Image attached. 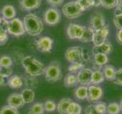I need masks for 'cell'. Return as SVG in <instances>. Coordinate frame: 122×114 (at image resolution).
<instances>
[{"instance_id":"obj_9","label":"cell","mask_w":122,"mask_h":114,"mask_svg":"<svg viewBox=\"0 0 122 114\" xmlns=\"http://www.w3.org/2000/svg\"><path fill=\"white\" fill-rule=\"evenodd\" d=\"M86 26L76 24V23H70L66 28L67 37L70 40H80L82 36Z\"/></svg>"},{"instance_id":"obj_7","label":"cell","mask_w":122,"mask_h":114,"mask_svg":"<svg viewBox=\"0 0 122 114\" xmlns=\"http://www.w3.org/2000/svg\"><path fill=\"white\" fill-rule=\"evenodd\" d=\"M44 21L49 26H55L61 21V14L56 8H49L44 13Z\"/></svg>"},{"instance_id":"obj_5","label":"cell","mask_w":122,"mask_h":114,"mask_svg":"<svg viewBox=\"0 0 122 114\" xmlns=\"http://www.w3.org/2000/svg\"><path fill=\"white\" fill-rule=\"evenodd\" d=\"M84 11L85 10L82 9V7L74 0L64 4L62 7V12L63 15L70 20L78 18L81 16Z\"/></svg>"},{"instance_id":"obj_23","label":"cell","mask_w":122,"mask_h":114,"mask_svg":"<svg viewBox=\"0 0 122 114\" xmlns=\"http://www.w3.org/2000/svg\"><path fill=\"white\" fill-rule=\"evenodd\" d=\"M104 81H105V77L101 69H95L94 71H92V78H91L92 85H98L102 84Z\"/></svg>"},{"instance_id":"obj_29","label":"cell","mask_w":122,"mask_h":114,"mask_svg":"<svg viewBox=\"0 0 122 114\" xmlns=\"http://www.w3.org/2000/svg\"><path fill=\"white\" fill-rule=\"evenodd\" d=\"M81 113L82 106L78 103L72 101L69 104L66 109V114H81Z\"/></svg>"},{"instance_id":"obj_34","label":"cell","mask_w":122,"mask_h":114,"mask_svg":"<svg viewBox=\"0 0 122 114\" xmlns=\"http://www.w3.org/2000/svg\"><path fill=\"white\" fill-rule=\"evenodd\" d=\"M9 40V33L3 25H0V45H4Z\"/></svg>"},{"instance_id":"obj_49","label":"cell","mask_w":122,"mask_h":114,"mask_svg":"<svg viewBox=\"0 0 122 114\" xmlns=\"http://www.w3.org/2000/svg\"><path fill=\"white\" fill-rule=\"evenodd\" d=\"M2 21H3V18L2 17V15H0V25L2 24Z\"/></svg>"},{"instance_id":"obj_3","label":"cell","mask_w":122,"mask_h":114,"mask_svg":"<svg viewBox=\"0 0 122 114\" xmlns=\"http://www.w3.org/2000/svg\"><path fill=\"white\" fill-rule=\"evenodd\" d=\"M65 59L70 63L81 62L85 64L89 60L90 56L85 48L79 46L69 47L65 52Z\"/></svg>"},{"instance_id":"obj_10","label":"cell","mask_w":122,"mask_h":114,"mask_svg":"<svg viewBox=\"0 0 122 114\" xmlns=\"http://www.w3.org/2000/svg\"><path fill=\"white\" fill-rule=\"evenodd\" d=\"M89 25L90 28L92 29H93L94 30L101 29L107 26V22L105 20V15L102 12H98V11L95 12L90 17Z\"/></svg>"},{"instance_id":"obj_37","label":"cell","mask_w":122,"mask_h":114,"mask_svg":"<svg viewBox=\"0 0 122 114\" xmlns=\"http://www.w3.org/2000/svg\"><path fill=\"white\" fill-rule=\"evenodd\" d=\"M74 1L77 2L85 11L93 7V4L92 0H74Z\"/></svg>"},{"instance_id":"obj_44","label":"cell","mask_w":122,"mask_h":114,"mask_svg":"<svg viewBox=\"0 0 122 114\" xmlns=\"http://www.w3.org/2000/svg\"><path fill=\"white\" fill-rule=\"evenodd\" d=\"M115 39L120 45H122V28L117 29V31L115 35Z\"/></svg>"},{"instance_id":"obj_8","label":"cell","mask_w":122,"mask_h":114,"mask_svg":"<svg viewBox=\"0 0 122 114\" xmlns=\"http://www.w3.org/2000/svg\"><path fill=\"white\" fill-rule=\"evenodd\" d=\"M35 45L38 51L44 53H50L53 49V40L47 36L41 37L37 40Z\"/></svg>"},{"instance_id":"obj_16","label":"cell","mask_w":122,"mask_h":114,"mask_svg":"<svg viewBox=\"0 0 122 114\" xmlns=\"http://www.w3.org/2000/svg\"><path fill=\"white\" fill-rule=\"evenodd\" d=\"M42 0H20V6L22 10L30 11L39 9Z\"/></svg>"},{"instance_id":"obj_2","label":"cell","mask_w":122,"mask_h":114,"mask_svg":"<svg viewBox=\"0 0 122 114\" xmlns=\"http://www.w3.org/2000/svg\"><path fill=\"white\" fill-rule=\"evenodd\" d=\"M21 65L27 75L37 77L44 73L45 66L33 56H27L22 59Z\"/></svg>"},{"instance_id":"obj_18","label":"cell","mask_w":122,"mask_h":114,"mask_svg":"<svg viewBox=\"0 0 122 114\" xmlns=\"http://www.w3.org/2000/svg\"><path fill=\"white\" fill-rule=\"evenodd\" d=\"M1 15L4 19L10 21L16 16V10L12 5H5L1 10Z\"/></svg>"},{"instance_id":"obj_12","label":"cell","mask_w":122,"mask_h":114,"mask_svg":"<svg viewBox=\"0 0 122 114\" xmlns=\"http://www.w3.org/2000/svg\"><path fill=\"white\" fill-rule=\"evenodd\" d=\"M109 35V29L108 25L104 27L101 29H98L94 30L93 37H92V43L94 46L100 45L107 41V38Z\"/></svg>"},{"instance_id":"obj_24","label":"cell","mask_w":122,"mask_h":114,"mask_svg":"<svg viewBox=\"0 0 122 114\" xmlns=\"http://www.w3.org/2000/svg\"><path fill=\"white\" fill-rule=\"evenodd\" d=\"M72 100L70 98H63L56 105V110L60 114H66V109L69 104Z\"/></svg>"},{"instance_id":"obj_48","label":"cell","mask_w":122,"mask_h":114,"mask_svg":"<svg viewBox=\"0 0 122 114\" xmlns=\"http://www.w3.org/2000/svg\"><path fill=\"white\" fill-rule=\"evenodd\" d=\"M119 105H120V108H121V112H122V99H121V101H120Z\"/></svg>"},{"instance_id":"obj_17","label":"cell","mask_w":122,"mask_h":114,"mask_svg":"<svg viewBox=\"0 0 122 114\" xmlns=\"http://www.w3.org/2000/svg\"><path fill=\"white\" fill-rule=\"evenodd\" d=\"M113 51V46L109 41H105L100 45L94 46L92 49V53L95 54V53H105V54L108 55Z\"/></svg>"},{"instance_id":"obj_42","label":"cell","mask_w":122,"mask_h":114,"mask_svg":"<svg viewBox=\"0 0 122 114\" xmlns=\"http://www.w3.org/2000/svg\"><path fill=\"white\" fill-rule=\"evenodd\" d=\"M85 113L86 114H100L96 110V109L95 107V105L93 104H91L86 106L85 109Z\"/></svg>"},{"instance_id":"obj_4","label":"cell","mask_w":122,"mask_h":114,"mask_svg":"<svg viewBox=\"0 0 122 114\" xmlns=\"http://www.w3.org/2000/svg\"><path fill=\"white\" fill-rule=\"evenodd\" d=\"M44 77L48 82L54 83L58 81L62 78L60 63L58 61H53L45 68Z\"/></svg>"},{"instance_id":"obj_40","label":"cell","mask_w":122,"mask_h":114,"mask_svg":"<svg viewBox=\"0 0 122 114\" xmlns=\"http://www.w3.org/2000/svg\"><path fill=\"white\" fill-rule=\"evenodd\" d=\"M95 107L100 114L107 113V105L105 102H98V104L95 105Z\"/></svg>"},{"instance_id":"obj_22","label":"cell","mask_w":122,"mask_h":114,"mask_svg":"<svg viewBox=\"0 0 122 114\" xmlns=\"http://www.w3.org/2000/svg\"><path fill=\"white\" fill-rule=\"evenodd\" d=\"M74 97L79 100H84L88 97V86L80 85L74 90Z\"/></svg>"},{"instance_id":"obj_31","label":"cell","mask_w":122,"mask_h":114,"mask_svg":"<svg viewBox=\"0 0 122 114\" xmlns=\"http://www.w3.org/2000/svg\"><path fill=\"white\" fill-rule=\"evenodd\" d=\"M85 67V64L81 62H75V63H70V65L68 67V71L70 73L72 74H77L78 72L82 69Z\"/></svg>"},{"instance_id":"obj_38","label":"cell","mask_w":122,"mask_h":114,"mask_svg":"<svg viewBox=\"0 0 122 114\" xmlns=\"http://www.w3.org/2000/svg\"><path fill=\"white\" fill-rule=\"evenodd\" d=\"M0 73L2 74L3 77L5 78H9L12 75L13 70L11 67H2L0 66Z\"/></svg>"},{"instance_id":"obj_15","label":"cell","mask_w":122,"mask_h":114,"mask_svg":"<svg viewBox=\"0 0 122 114\" xmlns=\"http://www.w3.org/2000/svg\"><path fill=\"white\" fill-rule=\"evenodd\" d=\"M93 55L92 65L95 69H101L108 62V56L105 53H95Z\"/></svg>"},{"instance_id":"obj_6","label":"cell","mask_w":122,"mask_h":114,"mask_svg":"<svg viewBox=\"0 0 122 114\" xmlns=\"http://www.w3.org/2000/svg\"><path fill=\"white\" fill-rule=\"evenodd\" d=\"M7 31L14 37H21L26 33L23 21L18 18H15L7 23Z\"/></svg>"},{"instance_id":"obj_46","label":"cell","mask_w":122,"mask_h":114,"mask_svg":"<svg viewBox=\"0 0 122 114\" xmlns=\"http://www.w3.org/2000/svg\"><path fill=\"white\" fill-rule=\"evenodd\" d=\"M93 4V7L95 8H98L102 6V0H92Z\"/></svg>"},{"instance_id":"obj_43","label":"cell","mask_w":122,"mask_h":114,"mask_svg":"<svg viewBox=\"0 0 122 114\" xmlns=\"http://www.w3.org/2000/svg\"><path fill=\"white\" fill-rule=\"evenodd\" d=\"M64 0H47V2L53 8H57L63 5Z\"/></svg>"},{"instance_id":"obj_36","label":"cell","mask_w":122,"mask_h":114,"mask_svg":"<svg viewBox=\"0 0 122 114\" xmlns=\"http://www.w3.org/2000/svg\"><path fill=\"white\" fill-rule=\"evenodd\" d=\"M0 114H19V113L17 109H15L9 105H6L1 108Z\"/></svg>"},{"instance_id":"obj_32","label":"cell","mask_w":122,"mask_h":114,"mask_svg":"<svg viewBox=\"0 0 122 114\" xmlns=\"http://www.w3.org/2000/svg\"><path fill=\"white\" fill-rule=\"evenodd\" d=\"M120 0H102V6L106 9H112L116 8Z\"/></svg>"},{"instance_id":"obj_28","label":"cell","mask_w":122,"mask_h":114,"mask_svg":"<svg viewBox=\"0 0 122 114\" xmlns=\"http://www.w3.org/2000/svg\"><path fill=\"white\" fill-rule=\"evenodd\" d=\"M64 85L65 87H70L75 86L76 85H77V76L76 74H72V73H69L67 74L64 78Z\"/></svg>"},{"instance_id":"obj_35","label":"cell","mask_w":122,"mask_h":114,"mask_svg":"<svg viewBox=\"0 0 122 114\" xmlns=\"http://www.w3.org/2000/svg\"><path fill=\"white\" fill-rule=\"evenodd\" d=\"M44 106L45 112H47V113L53 112L56 109V104H55V102L53 100H46L44 103Z\"/></svg>"},{"instance_id":"obj_45","label":"cell","mask_w":122,"mask_h":114,"mask_svg":"<svg viewBox=\"0 0 122 114\" xmlns=\"http://www.w3.org/2000/svg\"><path fill=\"white\" fill-rule=\"evenodd\" d=\"M115 14H122V1H121L115 8Z\"/></svg>"},{"instance_id":"obj_13","label":"cell","mask_w":122,"mask_h":114,"mask_svg":"<svg viewBox=\"0 0 122 114\" xmlns=\"http://www.w3.org/2000/svg\"><path fill=\"white\" fill-rule=\"evenodd\" d=\"M92 71L91 68H85L84 67L82 69L80 70L77 74V82L78 84L81 85L85 86H89L91 84V78H92Z\"/></svg>"},{"instance_id":"obj_27","label":"cell","mask_w":122,"mask_h":114,"mask_svg":"<svg viewBox=\"0 0 122 114\" xmlns=\"http://www.w3.org/2000/svg\"><path fill=\"white\" fill-rule=\"evenodd\" d=\"M45 112L44 104L41 102H37L34 104L30 107L28 111V114H44Z\"/></svg>"},{"instance_id":"obj_39","label":"cell","mask_w":122,"mask_h":114,"mask_svg":"<svg viewBox=\"0 0 122 114\" xmlns=\"http://www.w3.org/2000/svg\"><path fill=\"white\" fill-rule=\"evenodd\" d=\"M113 24L117 29L122 28V14H115L113 18Z\"/></svg>"},{"instance_id":"obj_47","label":"cell","mask_w":122,"mask_h":114,"mask_svg":"<svg viewBox=\"0 0 122 114\" xmlns=\"http://www.w3.org/2000/svg\"><path fill=\"white\" fill-rule=\"evenodd\" d=\"M6 78L5 77H3L2 74L0 73V86H3L6 84Z\"/></svg>"},{"instance_id":"obj_30","label":"cell","mask_w":122,"mask_h":114,"mask_svg":"<svg viewBox=\"0 0 122 114\" xmlns=\"http://www.w3.org/2000/svg\"><path fill=\"white\" fill-rule=\"evenodd\" d=\"M120 113L121 108L119 104L113 102L107 105V113L108 114H119Z\"/></svg>"},{"instance_id":"obj_20","label":"cell","mask_w":122,"mask_h":114,"mask_svg":"<svg viewBox=\"0 0 122 114\" xmlns=\"http://www.w3.org/2000/svg\"><path fill=\"white\" fill-rule=\"evenodd\" d=\"M116 69L112 65H105L102 68V72L104 75L105 79L108 81H114V78H115Z\"/></svg>"},{"instance_id":"obj_11","label":"cell","mask_w":122,"mask_h":114,"mask_svg":"<svg viewBox=\"0 0 122 114\" xmlns=\"http://www.w3.org/2000/svg\"><path fill=\"white\" fill-rule=\"evenodd\" d=\"M104 94L103 89L100 86L95 85H90L88 86V97L87 100L91 103L98 102L100 100Z\"/></svg>"},{"instance_id":"obj_26","label":"cell","mask_w":122,"mask_h":114,"mask_svg":"<svg viewBox=\"0 0 122 114\" xmlns=\"http://www.w3.org/2000/svg\"><path fill=\"white\" fill-rule=\"evenodd\" d=\"M93 33H94V30L92 29L90 27H89V28L85 27L82 36L79 40L82 42V43H90V42L92 41Z\"/></svg>"},{"instance_id":"obj_41","label":"cell","mask_w":122,"mask_h":114,"mask_svg":"<svg viewBox=\"0 0 122 114\" xmlns=\"http://www.w3.org/2000/svg\"><path fill=\"white\" fill-rule=\"evenodd\" d=\"M113 82L117 85L122 86V68H119V69H117L116 71L115 78H114Z\"/></svg>"},{"instance_id":"obj_14","label":"cell","mask_w":122,"mask_h":114,"mask_svg":"<svg viewBox=\"0 0 122 114\" xmlns=\"http://www.w3.org/2000/svg\"><path fill=\"white\" fill-rule=\"evenodd\" d=\"M7 105H9L15 109H20L25 105V102L23 100L21 94L14 93L10 94L7 98Z\"/></svg>"},{"instance_id":"obj_21","label":"cell","mask_w":122,"mask_h":114,"mask_svg":"<svg viewBox=\"0 0 122 114\" xmlns=\"http://www.w3.org/2000/svg\"><path fill=\"white\" fill-rule=\"evenodd\" d=\"M21 94L23 98V100L25 102V104H31L34 102V98H35V92H34V89L31 88L26 87L21 91Z\"/></svg>"},{"instance_id":"obj_19","label":"cell","mask_w":122,"mask_h":114,"mask_svg":"<svg viewBox=\"0 0 122 114\" xmlns=\"http://www.w3.org/2000/svg\"><path fill=\"white\" fill-rule=\"evenodd\" d=\"M7 85L12 89H18L24 85V79L21 76L11 75L7 81Z\"/></svg>"},{"instance_id":"obj_1","label":"cell","mask_w":122,"mask_h":114,"mask_svg":"<svg viewBox=\"0 0 122 114\" xmlns=\"http://www.w3.org/2000/svg\"><path fill=\"white\" fill-rule=\"evenodd\" d=\"M25 32L31 37H37L44 30V22L42 19L35 14H26L23 19Z\"/></svg>"},{"instance_id":"obj_25","label":"cell","mask_w":122,"mask_h":114,"mask_svg":"<svg viewBox=\"0 0 122 114\" xmlns=\"http://www.w3.org/2000/svg\"><path fill=\"white\" fill-rule=\"evenodd\" d=\"M23 79H24V84L26 87H28V88H31V89H34L37 87V84H38L37 77L27 75Z\"/></svg>"},{"instance_id":"obj_33","label":"cell","mask_w":122,"mask_h":114,"mask_svg":"<svg viewBox=\"0 0 122 114\" xmlns=\"http://www.w3.org/2000/svg\"><path fill=\"white\" fill-rule=\"evenodd\" d=\"M13 65L12 59L8 55L0 56V66L2 67H11Z\"/></svg>"},{"instance_id":"obj_50","label":"cell","mask_w":122,"mask_h":114,"mask_svg":"<svg viewBox=\"0 0 122 114\" xmlns=\"http://www.w3.org/2000/svg\"><path fill=\"white\" fill-rule=\"evenodd\" d=\"M121 1H122V0H121Z\"/></svg>"}]
</instances>
